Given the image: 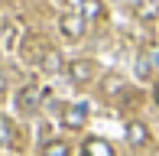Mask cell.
<instances>
[{
  "label": "cell",
  "instance_id": "277c9868",
  "mask_svg": "<svg viewBox=\"0 0 159 156\" xmlns=\"http://www.w3.org/2000/svg\"><path fill=\"white\" fill-rule=\"evenodd\" d=\"M81 156H114V146L107 143V140H101V137H91L88 143H84Z\"/></svg>",
  "mask_w": 159,
  "mask_h": 156
},
{
  "label": "cell",
  "instance_id": "30bf717a",
  "mask_svg": "<svg viewBox=\"0 0 159 156\" xmlns=\"http://www.w3.org/2000/svg\"><path fill=\"white\" fill-rule=\"evenodd\" d=\"M42 156H71V146L62 143V140H52V143H46V153Z\"/></svg>",
  "mask_w": 159,
  "mask_h": 156
},
{
  "label": "cell",
  "instance_id": "ba28073f",
  "mask_svg": "<svg viewBox=\"0 0 159 156\" xmlns=\"http://www.w3.org/2000/svg\"><path fill=\"white\" fill-rule=\"evenodd\" d=\"M81 16H84V20L104 16V3H101V0H81Z\"/></svg>",
  "mask_w": 159,
  "mask_h": 156
},
{
  "label": "cell",
  "instance_id": "9c48e42d",
  "mask_svg": "<svg viewBox=\"0 0 159 156\" xmlns=\"http://www.w3.org/2000/svg\"><path fill=\"white\" fill-rule=\"evenodd\" d=\"M13 140H16V133H13L10 117H3V114H0V146H10Z\"/></svg>",
  "mask_w": 159,
  "mask_h": 156
},
{
  "label": "cell",
  "instance_id": "7a4b0ae2",
  "mask_svg": "<svg viewBox=\"0 0 159 156\" xmlns=\"http://www.w3.org/2000/svg\"><path fill=\"white\" fill-rule=\"evenodd\" d=\"M68 78H71L75 85H88L91 78H94V62H91V59L71 62V65H68Z\"/></svg>",
  "mask_w": 159,
  "mask_h": 156
},
{
  "label": "cell",
  "instance_id": "5b68a950",
  "mask_svg": "<svg viewBox=\"0 0 159 156\" xmlns=\"http://www.w3.org/2000/svg\"><path fill=\"white\" fill-rule=\"evenodd\" d=\"M127 140H130V146H143V143L149 140L146 124H140V120H130V127H127Z\"/></svg>",
  "mask_w": 159,
  "mask_h": 156
},
{
  "label": "cell",
  "instance_id": "8992f818",
  "mask_svg": "<svg viewBox=\"0 0 159 156\" xmlns=\"http://www.w3.org/2000/svg\"><path fill=\"white\" fill-rule=\"evenodd\" d=\"M16 108L23 111V114H33V111L39 108V101H36V91H33V88H23V91L16 94Z\"/></svg>",
  "mask_w": 159,
  "mask_h": 156
},
{
  "label": "cell",
  "instance_id": "5bb4252c",
  "mask_svg": "<svg viewBox=\"0 0 159 156\" xmlns=\"http://www.w3.org/2000/svg\"><path fill=\"white\" fill-rule=\"evenodd\" d=\"M156 101H159V85H156Z\"/></svg>",
  "mask_w": 159,
  "mask_h": 156
},
{
  "label": "cell",
  "instance_id": "9a60e30c",
  "mask_svg": "<svg viewBox=\"0 0 159 156\" xmlns=\"http://www.w3.org/2000/svg\"><path fill=\"white\" fill-rule=\"evenodd\" d=\"M130 3H143V0H130Z\"/></svg>",
  "mask_w": 159,
  "mask_h": 156
},
{
  "label": "cell",
  "instance_id": "8fae6325",
  "mask_svg": "<svg viewBox=\"0 0 159 156\" xmlns=\"http://www.w3.org/2000/svg\"><path fill=\"white\" fill-rule=\"evenodd\" d=\"M124 91V78L120 75H107L104 78V94H120Z\"/></svg>",
  "mask_w": 159,
  "mask_h": 156
},
{
  "label": "cell",
  "instance_id": "4fadbf2b",
  "mask_svg": "<svg viewBox=\"0 0 159 156\" xmlns=\"http://www.w3.org/2000/svg\"><path fill=\"white\" fill-rule=\"evenodd\" d=\"M153 65H156V68H159V52H156V55H153Z\"/></svg>",
  "mask_w": 159,
  "mask_h": 156
},
{
  "label": "cell",
  "instance_id": "52a82bcc",
  "mask_svg": "<svg viewBox=\"0 0 159 156\" xmlns=\"http://www.w3.org/2000/svg\"><path fill=\"white\" fill-rule=\"evenodd\" d=\"M42 72H62V52L59 49H49L46 55H42Z\"/></svg>",
  "mask_w": 159,
  "mask_h": 156
},
{
  "label": "cell",
  "instance_id": "6da1fadb",
  "mask_svg": "<svg viewBox=\"0 0 159 156\" xmlns=\"http://www.w3.org/2000/svg\"><path fill=\"white\" fill-rule=\"evenodd\" d=\"M84 23H88V20H84L81 13H65V16L59 20L62 33H65L68 39H81V36H84Z\"/></svg>",
  "mask_w": 159,
  "mask_h": 156
},
{
  "label": "cell",
  "instance_id": "3957f363",
  "mask_svg": "<svg viewBox=\"0 0 159 156\" xmlns=\"http://www.w3.org/2000/svg\"><path fill=\"white\" fill-rule=\"evenodd\" d=\"M84 120H88V111H84L81 104H65L62 108V127L78 130V127H84Z\"/></svg>",
  "mask_w": 159,
  "mask_h": 156
},
{
  "label": "cell",
  "instance_id": "7c38bea8",
  "mask_svg": "<svg viewBox=\"0 0 159 156\" xmlns=\"http://www.w3.org/2000/svg\"><path fill=\"white\" fill-rule=\"evenodd\" d=\"M149 68H153V59H140V62H136V75H140V78H149V75H153Z\"/></svg>",
  "mask_w": 159,
  "mask_h": 156
}]
</instances>
